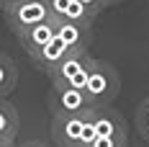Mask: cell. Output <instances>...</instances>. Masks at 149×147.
Listing matches in <instances>:
<instances>
[{
	"label": "cell",
	"mask_w": 149,
	"mask_h": 147,
	"mask_svg": "<svg viewBox=\"0 0 149 147\" xmlns=\"http://www.w3.org/2000/svg\"><path fill=\"white\" fill-rule=\"evenodd\" d=\"M118 3H123V0H105V8H111V5H118Z\"/></svg>",
	"instance_id": "cell-19"
},
{
	"label": "cell",
	"mask_w": 149,
	"mask_h": 147,
	"mask_svg": "<svg viewBox=\"0 0 149 147\" xmlns=\"http://www.w3.org/2000/svg\"><path fill=\"white\" fill-rule=\"evenodd\" d=\"M93 119V127L98 137H118V139H129V129H126V121L113 106H98L90 111Z\"/></svg>",
	"instance_id": "cell-6"
},
{
	"label": "cell",
	"mask_w": 149,
	"mask_h": 147,
	"mask_svg": "<svg viewBox=\"0 0 149 147\" xmlns=\"http://www.w3.org/2000/svg\"><path fill=\"white\" fill-rule=\"evenodd\" d=\"M18 111H15V106L8 98H3L0 101V134L3 137H8V139H15L18 137Z\"/></svg>",
	"instance_id": "cell-11"
},
{
	"label": "cell",
	"mask_w": 149,
	"mask_h": 147,
	"mask_svg": "<svg viewBox=\"0 0 149 147\" xmlns=\"http://www.w3.org/2000/svg\"><path fill=\"white\" fill-rule=\"evenodd\" d=\"M88 114H80V116H54V121H52L54 142L59 147H80L85 124H88Z\"/></svg>",
	"instance_id": "cell-5"
},
{
	"label": "cell",
	"mask_w": 149,
	"mask_h": 147,
	"mask_svg": "<svg viewBox=\"0 0 149 147\" xmlns=\"http://www.w3.org/2000/svg\"><path fill=\"white\" fill-rule=\"evenodd\" d=\"M136 129L149 142V98H144L139 103V108H136Z\"/></svg>",
	"instance_id": "cell-12"
},
{
	"label": "cell",
	"mask_w": 149,
	"mask_h": 147,
	"mask_svg": "<svg viewBox=\"0 0 149 147\" xmlns=\"http://www.w3.org/2000/svg\"><path fill=\"white\" fill-rule=\"evenodd\" d=\"M49 108H52L54 116H80V114L93 111L95 106L88 101L85 90L52 85V93H49Z\"/></svg>",
	"instance_id": "cell-4"
},
{
	"label": "cell",
	"mask_w": 149,
	"mask_h": 147,
	"mask_svg": "<svg viewBox=\"0 0 149 147\" xmlns=\"http://www.w3.org/2000/svg\"><path fill=\"white\" fill-rule=\"evenodd\" d=\"M49 18H52V11H49V3L46 0H26V3L15 5L13 11L5 13V23L18 36L21 31L33 29L39 23H46Z\"/></svg>",
	"instance_id": "cell-3"
},
{
	"label": "cell",
	"mask_w": 149,
	"mask_h": 147,
	"mask_svg": "<svg viewBox=\"0 0 149 147\" xmlns=\"http://www.w3.org/2000/svg\"><path fill=\"white\" fill-rule=\"evenodd\" d=\"M21 3H26V0H0V8H3V13H8V11H13Z\"/></svg>",
	"instance_id": "cell-16"
},
{
	"label": "cell",
	"mask_w": 149,
	"mask_h": 147,
	"mask_svg": "<svg viewBox=\"0 0 149 147\" xmlns=\"http://www.w3.org/2000/svg\"><path fill=\"white\" fill-rule=\"evenodd\" d=\"M54 36L64 41L72 52H88L90 41H93V26H85V23H70V21H62V18H54Z\"/></svg>",
	"instance_id": "cell-7"
},
{
	"label": "cell",
	"mask_w": 149,
	"mask_h": 147,
	"mask_svg": "<svg viewBox=\"0 0 149 147\" xmlns=\"http://www.w3.org/2000/svg\"><path fill=\"white\" fill-rule=\"evenodd\" d=\"M70 52H72V49L64 44V41H59V39L54 36V39H52V41H49V44H46L41 52H36V54H33L31 59H33V65H36L41 72L52 75L54 70H57V67H59V62L67 57Z\"/></svg>",
	"instance_id": "cell-9"
},
{
	"label": "cell",
	"mask_w": 149,
	"mask_h": 147,
	"mask_svg": "<svg viewBox=\"0 0 149 147\" xmlns=\"http://www.w3.org/2000/svg\"><path fill=\"white\" fill-rule=\"evenodd\" d=\"M5 147H15V145H5Z\"/></svg>",
	"instance_id": "cell-20"
},
{
	"label": "cell",
	"mask_w": 149,
	"mask_h": 147,
	"mask_svg": "<svg viewBox=\"0 0 149 147\" xmlns=\"http://www.w3.org/2000/svg\"><path fill=\"white\" fill-rule=\"evenodd\" d=\"M93 62H95V59L90 57L88 52H70V54L59 62V67L49 75V77H52V85L82 90L85 83H88V75H90Z\"/></svg>",
	"instance_id": "cell-2"
},
{
	"label": "cell",
	"mask_w": 149,
	"mask_h": 147,
	"mask_svg": "<svg viewBox=\"0 0 149 147\" xmlns=\"http://www.w3.org/2000/svg\"><path fill=\"white\" fill-rule=\"evenodd\" d=\"M85 96L88 101L98 108V106H108L118 96L121 90V77L116 72L113 65H108L103 59H95L93 67H90V75H88V83H85Z\"/></svg>",
	"instance_id": "cell-1"
},
{
	"label": "cell",
	"mask_w": 149,
	"mask_h": 147,
	"mask_svg": "<svg viewBox=\"0 0 149 147\" xmlns=\"http://www.w3.org/2000/svg\"><path fill=\"white\" fill-rule=\"evenodd\" d=\"M49 3V11H52V15L54 18H62V13L67 11V5L72 3V0H46Z\"/></svg>",
	"instance_id": "cell-14"
},
{
	"label": "cell",
	"mask_w": 149,
	"mask_h": 147,
	"mask_svg": "<svg viewBox=\"0 0 149 147\" xmlns=\"http://www.w3.org/2000/svg\"><path fill=\"white\" fill-rule=\"evenodd\" d=\"M77 3H82V5L88 8L90 13L95 15V18H98V15L105 11V0H77Z\"/></svg>",
	"instance_id": "cell-15"
},
{
	"label": "cell",
	"mask_w": 149,
	"mask_h": 147,
	"mask_svg": "<svg viewBox=\"0 0 149 147\" xmlns=\"http://www.w3.org/2000/svg\"><path fill=\"white\" fill-rule=\"evenodd\" d=\"M15 83H18V67L5 52H0V101L15 90Z\"/></svg>",
	"instance_id": "cell-10"
},
{
	"label": "cell",
	"mask_w": 149,
	"mask_h": 147,
	"mask_svg": "<svg viewBox=\"0 0 149 147\" xmlns=\"http://www.w3.org/2000/svg\"><path fill=\"white\" fill-rule=\"evenodd\" d=\"M52 39H54V21H52V18H49L46 23H39V26H33V29H26V31L18 34V41H21L23 52H26L29 57H33L36 52H41Z\"/></svg>",
	"instance_id": "cell-8"
},
{
	"label": "cell",
	"mask_w": 149,
	"mask_h": 147,
	"mask_svg": "<svg viewBox=\"0 0 149 147\" xmlns=\"http://www.w3.org/2000/svg\"><path fill=\"white\" fill-rule=\"evenodd\" d=\"M129 139H118V137H95V142L90 147H126Z\"/></svg>",
	"instance_id": "cell-13"
},
{
	"label": "cell",
	"mask_w": 149,
	"mask_h": 147,
	"mask_svg": "<svg viewBox=\"0 0 149 147\" xmlns=\"http://www.w3.org/2000/svg\"><path fill=\"white\" fill-rule=\"evenodd\" d=\"M5 145H15V139H8V137L0 134V147H5Z\"/></svg>",
	"instance_id": "cell-18"
},
{
	"label": "cell",
	"mask_w": 149,
	"mask_h": 147,
	"mask_svg": "<svg viewBox=\"0 0 149 147\" xmlns=\"http://www.w3.org/2000/svg\"><path fill=\"white\" fill-rule=\"evenodd\" d=\"M15 147H49V145H46V142H41V139H29V142L15 145Z\"/></svg>",
	"instance_id": "cell-17"
}]
</instances>
